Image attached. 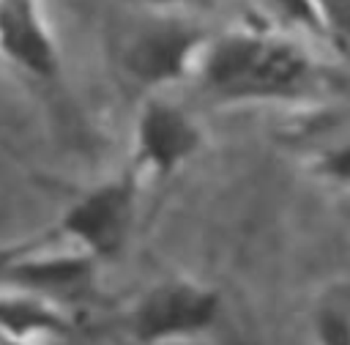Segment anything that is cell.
Here are the masks:
<instances>
[{"instance_id":"obj_1","label":"cell","mask_w":350,"mask_h":345,"mask_svg":"<svg viewBox=\"0 0 350 345\" xmlns=\"http://www.w3.org/2000/svg\"><path fill=\"white\" fill-rule=\"evenodd\" d=\"M194 79L216 104H284L312 96L320 68L287 36L232 27L211 36Z\"/></svg>"},{"instance_id":"obj_2","label":"cell","mask_w":350,"mask_h":345,"mask_svg":"<svg viewBox=\"0 0 350 345\" xmlns=\"http://www.w3.org/2000/svg\"><path fill=\"white\" fill-rule=\"evenodd\" d=\"M211 36L213 33L194 14L126 3L107 41L120 74L150 96L191 79Z\"/></svg>"},{"instance_id":"obj_3","label":"cell","mask_w":350,"mask_h":345,"mask_svg":"<svg viewBox=\"0 0 350 345\" xmlns=\"http://www.w3.org/2000/svg\"><path fill=\"white\" fill-rule=\"evenodd\" d=\"M139 186L142 178L131 164L104 178L66 205L57 225L52 227V235L66 238L71 249H79L96 263L115 260L131 238Z\"/></svg>"},{"instance_id":"obj_4","label":"cell","mask_w":350,"mask_h":345,"mask_svg":"<svg viewBox=\"0 0 350 345\" xmlns=\"http://www.w3.org/2000/svg\"><path fill=\"white\" fill-rule=\"evenodd\" d=\"M224 298L213 285L191 277H170L150 285L123 315V331L134 345H170L197 340L221 320Z\"/></svg>"},{"instance_id":"obj_5","label":"cell","mask_w":350,"mask_h":345,"mask_svg":"<svg viewBox=\"0 0 350 345\" xmlns=\"http://www.w3.org/2000/svg\"><path fill=\"white\" fill-rule=\"evenodd\" d=\"M202 142L205 134L189 110L161 93H150L134 120L131 167L139 178L167 181L200 153Z\"/></svg>"},{"instance_id":"obj_6","label":"cell","mask_w":350,"mask_h":345,"mask_svg":"<svg viewBox=\"0 0 350 345\" xmlns=\"http://www.w3.org/2000/svg\"><path fill=\"white\" fill-rule=\"evenodd\" d=\"M0 58L33 79H57L60 47L44 0H0Z\"/></svg>"},{"instance_id":"obj_7","label":"cell","mask_w":350,"mask_h":345,"mask_svg":"<svg viewBox=\"0 0 350 345\" xmlns=\"http://www.w3.org/2000/svg\"><path fill=\"white\" fill-rule=\"evenodd\" d=\"M312 326L317 345H350V296L325 298L314 309Z\"/></svg>"},{"instance_id":"obj_8","label":"cell","mask_w":350,"mask_h":345,"mask_svg":"<svg viewBox=\"0 0 350 345\" xmlns=\"http://www.w3.org/2000/svg\"><path fill=\"white\" fill-rule=\"evenodd\" d=\"M262 3L271 11V16H276L282 25L325 41L323 22H320V14L314 8V0H262Z\"/></svg>"},{"instance_id":"obj_9","label":"cell","mask_w":350,"mask_h":345,"mask_svg":"<svg viewBox=\"0 0 350 345\" xmlns=\"http://www.w3.org/2000/svg\"><path fill=\"white\" fill-rule=\"evenodd\" d=\"M325 44L350 58V0H314Z\"/></svg>"},{"instance_id":"obj_10","label":"cell","mask_w":350,"mask_h":345,"mask_svg":"<svg viewBox=\"0 0 350 345\" xmlns=\"http://www.w3.org/2000/svg\"><path fill=\"white\" fill-rule=\"evenodd\" d=\"M314 172L331 183L350 186V137L334 148H325L314 159Z\"/></svg>"},{"instance_id":"obj_11","label":"cell","mask_w":350,"mask_h":345,"mask_svg":"<svg viewBox=\"0 0 350 345\" xmlns=\"http://www.w3.org/2000/svg\"><path fill=\"white\" fill-rule=\"evenodd\" d=\"M129 5H145V8H161V11H180V14H194L202 16L213 11L219 0H126Z\"/></svg>"},{"instance_id":"obj_12","label":"cell","mask_w":350,"mask_h":345,"mask_svg":"<svg viewBox=\"0 0 350 345\" xmlns=\"http://www.w3.org/2000/svg\"><path fill=\"white\" fill-rule=\"evenodd\" d=\"M36 241H38V235H36V238L16 241V244H0V285H3V279H5V274H8V268H11V263H14L19 255H25Z\"/></svg>"}]
</instances>
